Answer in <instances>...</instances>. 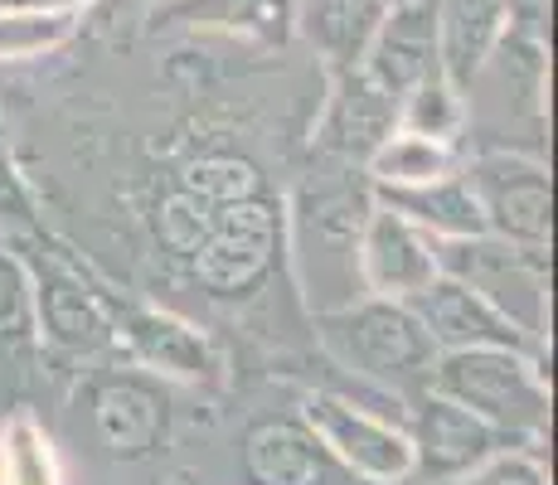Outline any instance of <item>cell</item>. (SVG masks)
I'll return each instance as SVG.
<instances>
[{
	"mask_svg": "<svg viewBox=\"0 0 558 485\" xmlns=\"http://www.w3.org/2000/svg\"><path fill=\"white\" fill-rule=\"evenodd\" d=\"M35 336V296H29V267L15 247L0 239V344H20Z\"/></svg>",
	"mask_w": 558,
	"mask_h": 485,
	"instance_id": "cell-26",
	"label": "cell"
},
{
	"mask_svg": "<svg viewBox=\"0 0 558 485\" xmlns=\"http://www.w3.org/2000/svg\"><path fill=\"white\" fill-rule=\"evenodd\" d=\"M0 239L10 247L39 243V204L5 146H0Z\"/></svg>",
	"mask_w": 558,
	"mask_h": 485,
	"instance_id": "cell-27",
	"label": "cell"
},
{
	"mask_svg": "<svg viewBox=\"0 0 558 485\" xmlns=\"http://www.w3.org/2000/svg\"><path fill=\"white\" fill-rule=\"evenodd\" d=\"M364 73L389 97H403L417 83L442 73V45H437V0H393L364 49Z\"/></svg>",
	"mask_w": 558,
	"mask_h": 485,
	"instance_id": "cell-14",
	"label": "cell"
},
{
	"mask_svg": "<svg viewBox=\"0 0 558 485\" xmlns=\"http://www.w3.org/2000/svg\"><path fill=\"white\" fill-rule=\"evenodd\" d=\"M29 296H35V330L69 354H98L112 344V306L59 257H35Z\"/></svg>",
	"mask_w": 558,
	"mask_h": 485,
	"instance_id": "cell-11",
	"label": "cell"
},
{
	"mask_svg": "<svg viewBox=\"0 0 558 485\" xmlns=\"http://www.w3.org/2000/svg\"><path fill=\"white\" fill-rule=\"evenodd\" d=\"M461 160L466 156H461L457 142H433V136H413L393 126L369 150V160L360 170L369 175V185H427V180H442L461 170Z\"/></svg>",
	"mask_w": 558,
	"mask_h": 485,
	"instance_id": "cell-20",
	"label": "cell"
},
{
	"mask_svg": "<svg viewBox=\"0 0 558 485\" xmlns=\"http://www.w3.org/2000/svg\"><path fill=\"white\" fill-rule=\"evenodd\" d=\"M175 185L190 190V194H199V199L214 204V209H223V204H239V199L263 194V170H257L248 156L214 150V156H195L190 166H180Z\"/></svg>",
	"mask_w": 558,
	"mask_h": 485,
	"instance_id": "cell-24",
	"label": "cell"
},
{
	"mask_svg": "<svg viewBox=\"0 0 558 485\" xmlns=\"http://www.w3.org/2000/svg\"><path fill=\"white\" fill-rule=\"evenodd\" d=\"M471 194L481 204L490 239H506L514 247H549V223H554V194H549V170L534 156L520 150H481V156L461 160Z\"/></svg>",
	"mask_w": 558,
	"mask_h": 485,
	"instance_id": "cell-5",
	"label": "cell"
},
{
	"mask_svg": "<svg viewBox=\"0 0 558 485\" xmlns=\"http://www.w3.org/2000/svg\"><path fill=\"white\" fill-rule=\"evenodd\" d=\"M403 427H408V441H413V476H423L427 485H447L466 476L471 466H481L486 457H496L500 447H514V437L490 427L471 408L433 393V388L408 403Z\"/></svg>",
	"mask_w": 558,
	"mask_h": 485,
	"instance_id": "cell-7",
	"label": "cell"
},
{
	"mask_svg": "<svg viewBox=\"0 0 558 485\" xmlns=\"http://www.w3.org/2000/svg\"><path fill=\"white\" fill-rule=\"evenodd\" d=\"M355 277L364 296L408 301L437 277V243L417 223H408L399 209L369 199L355 239Z\"/></svg>",
	"mask_w": 558,
	"mask_h": 485,
	"instance_id": "cell-8",
	"label": "cell"
},
{
	"mask_svg": "<svg viewBox=\"0 0 558 485\" xmlns=\"http://www.w3.org/2000/svg\"><path fill=\"white\" fill-rule=\"evenodd\" d=\"M243 485H364L355 471H345L330 447L311 433L302 413L257 417L239 447Z\"/></svg>",
	"mask_w": 558,
	"mask_h": 485,
	"instance_id": "cell-9",
	"label": "cell"
},
{
	"mask_svg": "<svg viewBox=\"0 0 558 485\" xmlns=\"http://www.w3.org/2000/svg\"><path fill=\"white\" fill-rule=\"evenodd\" d=\"M506 5H510V39L544 49V35H549V0H506Z\"/></svg>",
	"mask_w": 558,
	"mask_h": 485,
	"instance_id": "cell-29",
	"label": "cell"
},
{
	"mask_svg": "<svg viewBox=\"0 0 558 485\" xmlns=\"http://www.w3.org/2000/svg\"><path fill=\"white\" fill-rule=\"evenodd\" d=\"M510 39V5L506 0H437V45H442V73L457 88L496 63Z\"/></svg>",
	"mask_w": 558,
	"mask_h": 485,
	"instance_id": "cell-17",
	"label": "cell"
},
{
	"mask_svg": "<svg viewBox=\"0 0 558 485\" xmlns=\"http://www.w3.org/2000/svg\"><path fill=\"white\" fill-rule=\"evenodd\" d=\"M466 122H471L466 88H457L447 73H437V78L417 83V88H408L399 97V132L433 136V142H457L461 146Z\"/></svg>",
	"mask_w": 558,
	"mask_h": 485,
	"instance_id": "cell-22",
	"label": "cell"
},
{
	"mask_svg": "<svg viewBox=\"0 0 558 485\" xmlns=\"http://www.w3.org/2000/svg\"><path fill=\"white\" fill-rule=\"evenodd\" d=\"M112 344H122L156 379L209 384L219 374V354H214L209 336L160 306H112Z\"/></svg>",
	"mask_w": 558,
	"mask_h": 485,
	"instance_id": "cell-13",
	"label": "cell"
},
{
	"mask_svg": "<svg viewBox=\"0 0 558 485\" xmlns=\"http://www.w3.org/2000/svg\"><path fill=\"white\" fill-rule=\"evenodd\" d=\"M180 485H190V481H180Z\"/></svg>",
	"mask_w": 558,
	"mask_h": 485,
	"instance_id": "cell-31",
	"label": "cell"
},
{
	"mask_svg": "<svg viewBox=\"0 0 558 485\" xmlns=\"http://www.w3.org/2000/svg\"><path fill=\"white\" fill-rule=\"evenodd\" d=\"M447 485H549V466L539 461V451L530 441H514V447H500L496 457H486L481 466H471L466 476Z\"/></svg>",
	"mask_w": 558,
	"mask_h": 485,
	"instance_id": "cell-28",
	"label": "cell"
},
{
	"mask_svg": "<svg viewBox=\"0 0 558 485\" xmlns=\"http://www.w3.org/2000/svg\"><path fill=\"white\" fill-rule=\"evenodd\" d=\"M437 272L476 287L481 296L496 301L514 326L530 330L534 340L544 336V320H549V311H544V301H549V267H544L539 247H514L506 239H490V233L447 239L437 243Z\"/></svg>",
	"mask_w": 558,
	"mask_h": 485,
	"instance_id": "cell-4",
	"label": "cell"
},
{
	"mask_svg": "<svg viewBox=\"0 0 558 485\" xmlns=\"http://www.w3.org/2000/svg\"><path fill=\"white\" fill-rule=\"evenodd\" d=\"M151 25L282 49L296 35V0H156Z\"/></svg>",
	"mask_w": 558,
	"mask_h": 485,
	"instance_id": "cell-16",
	"label": "cell"
},
{
	"mask_svg": "<svg viewBox=\"0 0 558 485\" xmlns=\"http://www.w3.org/2000/svg\"><path fill=\"white\" fill-rule=\"evenodd\" d=\"M326 78L330 88L316 122V142L345 166H364L369 150L399 126V97L384 93L364 69H326Z\"/></svg>",
	"mask_w": 558,
	"mask_h": 485,
	"instance_id": "cell-15",
	"label": "cell"
},
{
	"mask_svg": "<svg viewBox=\"0 0 558 485\" xmlns=\"http://www.w3.org/2000/svg\"><path fill=\"white\" fill-rule=\"evenodd\" d=\"M151 223H156V239L166 253H175V257H195L199 253V243L209 239V229H214V204H204L199 194H190V190H180V185H170L166 194L156 199V214H151Z\"/></svg>",
	"mask_w": 558,
	"mask_h": 485,
	"instance_id": "cell-25",
	"label": "cell"
},
{
	"mask_svg": "<svg viewBox=\"0 0 558 485\" xmlns=\"http://www.w3.org/2000/svg\"><path fill=\"white\" fill-rule=\"evenodd\" d=\"M389 5H393V0H389Z\"/></svg>",
	"mask_w": 558,
	"mask_h": 485,
	"instance_id": "cell-32",
	"label": "cell"
},
{
	"mask_svg": "<svg viewBox=\"0 0 558 485\" xmlns=\"http://www.w3.org/2000/svg\"><path fill=\"white\" fill-rule=\"evenodd\" d=\"M427 388L452 403L471 408L514 441L539 447L549 433V369L539 350L514 344H486V350H452L437 354Z\"/></svg>",
	"mask_w": 558,
	"mask_h": 485,
	"instance_id": "cell-2",
	"label": "cell"
},
{
	"mask_svg": "<svg viewBox=\"0 0 558 485\" xmlns=\"http://www.w3.org/2000/svg\"><path fill=\"white\" fill-rule=\"evenodd\" d=\"M0 485H63L59 451L29 413H15L0 427Z\"/></svg>",
	"mask_w": 558,
	"mask_h": 485,
	"instance_id": "cell-23",
	"label": "cell"
},
{
	"mask_svg": "<svg viewBox=\"0 0 558 485\" xmlns=\"http://www.w3.org/2000/svg\"><path fill=\"white\" fill-rule=\"evenodd\" d=\"M83 15H59V10L20 5V0H0V63H35L49 59L78 35Z\"/></svg>",
	"mask_w": 558,
	"mask_h": 485,
	"instance_id": "cell-21",
	"label": "cell"
},
{
	"mask_svg": "<svg viewBox=\"0 0 558 485\" xmlns=\"http://www.w3.org/2000/svg\"><path fill=\"white\" fill-rule=\"evenodd\" d=\"M282 239H287V214L277 199H267V190L253 194V199L223 204V209H214L209 239L190 257L195 282L209 296H243V291H253L272 272Z\"/></svg>",
	"mask_w": 558,
	"mask_h": 485,
	"instance_id": "cell-3",
	"label": "cell"
},
{
	"mask_svg": "<svg viewBox=\"0 0 558 485\" xmlns=\"http://www.w3.org/2000/svg\"><path fill=\"white\" fill-rule=\"evenodd\" d=\"M413 316L423 320L427 340L437 354L452 350H486V344H514V350H539V340L530 330H520L496 301H486L476 287H466L461 277L437 272L417 296H408Z\"/></svg>",
	"mask_w": 558,
	"mask_h": 485,
	"instance_id": "cell-10",
	"label": "cell"
},
{
	"mask_svg": "<svg viewBox=\"0 0 558 485\" xmlns=\"http://www.w3.org/2000/svg\"><path fill=\"white\" fill-rule=\"evenodd\" d=\"M20 5H39V10H59V15H83L93 10L98 0H20Z\"/></svg>",
	"mask_w": 558,
	"mask_h": 485,
	"instance_id": "cell-30",
	"label": "cell"
},
{
	"mask_svg": "<svg viewBox=\"0 0 558 485\" xmlns=\"http://www.w3.org/2000/svg\"><path fill=\"white\" fill-rule=\"evenodd\" d=\"M369 194L379 204H389V209H399L408 223H417V229L437 243L486 233L481 204L461 170H452V175H442V180H427V185H369Z\"/></svg>",
	"mask_w": 558,
	"mask_h": 485,
	"instance_id": "cell-18",
	"label": "cell"
},
{
	"mask_svg": "<svg viewBox=\"0 0 558 485\" xmlns=\"http://www.w3.org/2000/svg\"><path fill=\"white\" fill-rule=\"evenodd\" d=\"M316 336L336 369L355 374V379L384 388V393L403 398V403L427 393L437 350L408 301H389V296L345 301L336 311H320Z\"/></svg>",
	"mask_w": 558,
	"mask_h": 485,
	"instance_id": "cell-1",
	"label": "cell"
},
{
	"mask_svg": "<svg viewBox=\"0 0 558 485\" xmlns=\"http://www.w3.org/2000/svg\"><path fill=\"white\" fill-rule=\"evenodd\" d=\"M302 417L311 433L330 447V457L345 471H355L364 485H408L413 481V441L408 427L384 413L350 403V398L316 388L302 398Z\"/></svg>",
	"mask_w": 558,
	"mask_h": 485,
	"instance_id": "cell-6",
	"label": "cell"
},
{
	"mask_svg": "<svg viewBox=\"0 0 558 485\" xmlns=\"http://www.w3.org/2000/svg\"><path fill=\"white\" fill-rule=\"evenodd\" d=\"M88 408L107 457L117 461L156 457L170 437V398L160 379L146 374H107L88 388Z\"/></svg>",
	"mask_w": 558,
	"mask_h": 485,
	"instance_id": "cell-12",
	"label": "cell"
},
{
	"mask_svg": "<svg viewBox=\"0 0 558 485\" xmlns=\"http://www.w3.org/2000/svg\"><path fill=\"white\" fill-rule=\"evenodd\" d=\"M389 0H296V35L326 69H360Z\"/></svg>",
	"mask_w": 558,
	"mask_h": 485,
	"instance_id": "cell-19",
	"label": "cell"
}]
</instances>
